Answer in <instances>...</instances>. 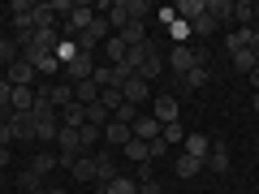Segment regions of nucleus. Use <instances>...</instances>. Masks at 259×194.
Masks as SVG:
<instances>
[{"instance_id": "obj_14", "label": "nucleus", "mask_w": 259, "mask_h": 194, "mask_svg": "<svg viewBox=\"0 0 259 194\" xmlns=\"http://www.w3.org/2000/svg\"><path fill=\"white\" fill-rule=\"evenodd\" d=\"M151 47H156V39H147V43H134V47H125V61H121V65H130V69L139 74V69H143V61L151 56Z\"/></svg>"}, {"instance_id": "obj_45", "label": "nucleus", "mask_w": 259, "mask_h": 194, "mask_svg": "<svg viewBox=\"0 0 259 194\" xmlns=\"http://www.w3.org/2000/svg\"><path fill=\"white\" fill-rule=\"evenodd\" d=\"M9 160H13V151H9V147H0V168H9Z\"/></svg>"}, {"instance_id": "obj_26", "label": "nucleus", "mask_w": 259, "mask_h": 194, "mask_svg": "<svg viewBox=\"0 0 259 194\" xmlns=\"http://www.w3.org/2000/svg\"><path fill=\"white\" fill-rule=\"evenodd\" d=\"M78 138H82V156H91V147H100V142H104V129L87 121V125L78 129Z\"/></svg>"}, {"instance_id": "obj_20", "label": "nucleus", "mask_w": 259, "mask_h": 194, "mask_svg": "<svg viewBox=\"0 0 259 194\" xmlns=\"http://www.w3.org/2000/svg\"><path fill=\"white\" fill-rule=\"evenodd\" d=\"M117 35L125 39V47H134V43H147V39H151V35H147V22H125V26H121Z\"/></svg>"}, {"instance_id": "obj_18", "label": "nucleus", "mask_w": 259, "mask_h": 194, "mask_svg": "<svg viewBox=\"0 0 259 194\" xmlns=\"http://www.w3.org/2000/svg\"><path fill=\"white\" fill-rule=\"evenodd\" d=\"M233 22L242 30H255V0H233Z\"/></svg>"}, {"instance_id": "obj_22", "label": "nucleus", "mask_w": 259, "mask_h": 194, "mask_svg": "<svg viewBox=\"0 0 259 194\" xmlns=\"http://www.w3.org/2000/svg\"><path fill=\"white\" fill-rule=\"evenodd\" d=\"M229 61H233V69H238V74H255L259 69V61H255V52H250V47H242V52H229Z\"/></svg>"}, {"instance_id": "obj_6", "label": "nucleus", "mask_w": 259, "mask_h": 194, "mask_svg": "<svg viewBox=\"0 0 259 194\" xmlns=\"http://www.w3.org/2000/svg\"><path fill=\"white\" fill-rule=\"evenodd\" d=\"M130 138H134V129H130L125 121H117V117H112L108 125H104V147H112V151H121V147H125Z\"/></svg>"}, {"instance_id": "obj_2", "label": "nucleus", "mask_w": 259, "mask_h": 194, "mask_svg": "<svg viewBox=\"0 0 259 194\" xmlns=\"http://www.w3.org/2000/svg\"><path fill=\"white\" fill-rule=\"evenodd\" d=\"M95 156V185H108L112 177H121V151L104 147V151H91Z\"/></svg>"}, {"instance_id": "obj_39", "label": "nucleus", "mask_w": 259, "mask_h": 194, "mask_svg": "<svg viewBox=\"0 0 259 194\" xmlns=\"http://www.w3.org/2000/svg\"><path fill=\"white\" fill-rule=\"evenodd\" d=\"M87 121H91V125H100V129H104V125H108V121H112V112L104 108V104H91V108H87Z\"/></svg>"}, {"instance_id": "obj_29", "label": "nucleus", "mask_w": 259, "mask_h": 194, "mask_svg": "<svg viewBox=\"0 0 259 194\" xmlns=\"http://www.w3.org/2000/svg\"><path fill=\"white\" fill-rule=\"evenodd\" d=\"M69 173H74V181H95V156H78V164Z\"/></svg>"}, {"instance_id": "obj_7", "label": "nucleus", "mask_w": 259, "mask_h": 194, "mask_svg": "<svg viewBox=\"0 0 259 194\" xmlns=\"http://www.w3.org/2000/svg\"><path fill=\"white\" fill-rule=\"evenodd\" d=\"M91 74H95V56H87V52H78L74 61L65 65V78H69V82H87Z\"/></svg>"}, {"instance_id": "obj_28", "label": "nucleus", "mask_w": 259, "mask_h": 194, "mask_svg": "<svg viewBox=\"0 0 259 194\" xmlns=\"http://www.w3.org/2000/svg\"><path fill=\"white\" fill-rule=\"evenodd\" d=\"M199 168H203V160H194V156H177V177H182V181H190V177H199Z\"/></svg>"}, {"instance_id": "obj_21", "label": "nucleus", "mask_w": 259, "mask_h": 194, "mask_svg": "<svg viewBox=\"0 0 259 194\" xmlns=\"http://www.w3.org/2000/svg\"><path fill=\"white\" fill-rule=\"evenodd\" d=\"M134 138H143V142H151V138H160V121L156 117H134Z\"/></svg>"}, {"instance_id": "obj_10", "label": "nucleus", "mask_w": 259, "mask_h": 194, "mask_svg": "<svg viewBox=\"0 0 259 194\" xmlns=\"http://www.w3.org/2000/svg\"><path fill=\"white\" fill-rule=\"evenodd\" d=\"M95 18H100V13H95L91 5H74V13H69V18H65V22H69V30H74V35H82V30L91 26Z\"/></svg>"}, {"instance_id": "obj_17", "label": "nucleus", "mask_w": 259, "mask_h": 194, "mask_svg": "<svg viewBox=\"0 0 259 194\" xmlns=\"http://www.w3.org/2000/svg\"><path fill=\"white\" fill-rule=\"evenodd\" d=\"M173 9H177V18H182V22H199L207 13V0H177Z\"/></svg>"}, {"instance_id": "obj_33", "label": "nucleus", "mask_w": 259, "mask_h": 194, "mask_svg": "<svg viewBox=\"0 0 259 194\" xmlns=\"http://www.w3.org/2000/svg\"><path fill=\"white\" fill-rule=\"evenodd\" d=\"M225 47H229V52H242V47H250V30H233L229 26V35H225Z\"/></svg>"}, {"instance_id": "obj_49", "label": "nucleus", "mask_w": 259, "mask_h": 194, "mask_svg": "<svg viewBox=\"0 0 259 194\" xmlns=\"http://www.w3.org/2000/svg\"><path fill=\"white\" fill-rule=\"evenodd\" d=\"M91 194H108V190H104V185H95V190H91Z\"/></svg>"}, {"instance_id": "obj_43", "label": "nucleus", "mask_w": 259, "mask_h": 194, "mask_svg": "<svg viewBox=\"0 0 259 194\" xmlns=\"http://www.w3.org/2000/svg\"><path fill=\"white\" fill-rule=\"evenodd\" d=\"M9 100H13V86L0 78V108H9Z\"/></svg>"}, {"instance_id": "obj_19", "label": "nucleus", "mask_w": 259, "mask_h": 194, "mask_svg": "<svg viewBox=\"0 0 259 194\" xmlns=\"http://www.w3.org/2000/svg\"><path fill=\"white\" fill-rule=\"evenodd\" d=\"M207 151H212V138H207V134H186V156H194V160L207 164Z\"/></svg>"}, {"instance_id": "obj_53", "label": "nucleus", "mask_w": 259, "mask_h": 194, "mask_svg": "<svg viewBox=\"0 0 259 194\" xmlns=\"http://www.w3.org/2000/svg\"><path fill=\"white\" fill-rule=\"evenodd\" d=\"M0 78H5V65H0Z\"/></svg>"}, {"instance_id": "obj_27", "label": "nucleus", "mask_w": 259, "mask_h": 194, "mask_svg": "<svg viewBox=\"0 0 259 194\" xmlns=\"http://www.w3.org/2000/svg\"><path fill=\"white\" fill-rule=\"evenodd\" d=\"M121 156H125L130 164H143V160H151V151H147V142H143V138H130L125 147H121Z\"/></svg>"}, {"instance_id": "obj_9", "label": "nucleus", "mask_w": 259, "mask_h": 194, "mask_svg": "<svg viewBox=\"0 0 259 194\" xmlns=\"http://www.w3.org/2000/svg\"><path fill=\"white\" fill-rule=\"evenodd\" d=\"M177 112H182V100H177V95H156V121H160V129L173 125Z\"/></svg>"}, {"instance_id": "obj_30", "label": "nucleus", "mask_w": 259, "mask_h": 194, "mask_svg": "<svg viewBox=\"0 0 259 194\" xmlns=\"http://www.w3.org/2000/svg\"><path fill=\"white\" fill-rule=\"evenodd\" d=\"M18 185H22L26 194H44V190H48V185H44V177H39V173H30V168H22V173H18Z\"/></svg>"}, {"instance_id": "obj_8", "label": "nucleus", "mask_w": 259, "mask_h": 194, "mask_svg": "<svg viewBox=\"0 0 259 194\" xmlns=\"http://www.w3.org/2000/svg\"><path fill=\"white\" fill-rule=\"evenodd\" d=\"M160 74H164V43H156V47H151V56H147V61H143V69H139V78H143V82H156V78Z\"/></svg>"}, {"instance_id": "obj_48", "label": "nucleus", "mask_w": 259, "mask_h": 194, "mask_svg": "<svg viewBox=\"0 0 259 194\" xmlns=\"http://www.w3.org/2000/svg\"><path fill=\"white\" fill-rule=\"evenodd\" d=\"M250 86H255V91H259V69H255V74H250Z\"/></svg>"}, {"instance_id": "obj_12", "label": "nucleus", "mask_w": 259, "mask_h": 194, "mask_svg": "<svg viewBox=\"0 0 259 194\" xmlns=\"http://www.w3.org/2000/svg\"><path fill=\"white\" fill-rule=\"evenodd\" d=\"M173 82H177V95H182V91H203V86H207V69H203V65H194L186 78H173Z\"/></svg>"}, {"instance_id": "obj_46", "label": "nucleus", "mask_w": 259, "mask_h": 194, "mask_svg": "<svg viewBox=\"0 0 259 194\" xmlns=\"http://www.w3.org/2000/svg\"><path fill=\"white\" fill-rule=\"evenodd\" d=\"M250 52H255V61H259V30H250Z\"/></svg>"}, {"instance_id": "obj_41", "label": "nucleus", "mask_w": 259, "mask_h": 194, "mask_svg": "<svg viewBox=\"0 0 259 194\" xmlns=\"http://www.w3.org/2000/svg\"><path fill=\"white\" fill-rule=\"evenodd\" d=\"M156 18H160V26H173V22H177V9H173V5H168V9H156Z\"/></svg>"}, {"instance_id": "obj_23", "label": "nucleus", "mask_w": 259, "mask_h": 194, "mask_svg": "<svg viewBox=\"0 0 259 194\" xmlns=\"http://www.w3.org/2000/svg\"><path fill=\"white\" fill-rule=\"evenodd\" d=\"M9 108H13V112H30V108H35V86H13Z\"/></svg>"}, {"instance_id": "obj_42", "label": "nucleus", "mask_w": 259, "mask_h": 194, "mask_svg": "<svg viewBox=\"0 0 259 194\" xmlns=\"http://www.w3.org/2000/svg\"><path fill=\"white\" fill-rule=\"evenodd\" d=\"M147 151H151V160H160V156L168 151V142H164V138H151V142H147Z\"/></svg>"}, {"instance_id": "obj_11", "label": "nucleus", "mask_w": 259, "mask_h": 194, "mask_svg": "<svg viewBox=\"0 0 259 194\" xmlns=\"http://www.w3.org/2000/svg\"><path fill=\"white\" fill-rule=\"evenodd\" d=\"M203 168H212V173H229V147H225L221 138H212V151H207V164Z\"/></svg>"}, {"instance_id": "obj_5", "label": "nucleus", "mask_w": 259, "mask_h": 194, "mask_svg": "<svg viewBox=\"0 0 259 194\" xmlns=\"http://www.w3.org/2000/svg\"><path fill=\"white\" fill-rule=\"evenodd\" d=\"M9 134H13V142H35V117L30 112H13L9 117Z\"/></svg>"}, {"instance_id": "obj_47", "label": "nucleus", "mask_w": 259, "mask_h": 194, "mask_svg": "<svg viewBox=\"0 0 259 194\" xmlns=\"http://www.w3.org/2000/svg\"><path fill=\"white\" fill-rule=\"evenodd\" d=\"M44 194H65V190H61V185H48V190H44Z\"/></svg>"}, {"instance_id": "obj_44", "label": "nucleus", "mask_w": 259, "mask_h": 194, "mask_svg": "<svg viewBox=\"0 0 259 194\" xmlns=\"http://www.w3.org/2000/svg\"><path fill=\"white\" fill-rule=\"evenodd\" d=\"M139 194H164V185H160V181H147V185H139Z\"/></svg>"}, {"instance_id": "obj_3", "label": "nucleus", "mask_w": 259, "mask_h": 194, "mask_svg": "<svg viewBox=\"0 0 259 194\" xmlns=\"http://www.w3.org/2000/svg\"><path fill=\"white\" fill-rule=\"evenodd\" d=\"M194 65H199V61H194V47H190V43L168 47V69H173V78H186ZM203 69H207V65H203Z\"/></svg>"}, {"instance_id": "obj_24", "label": "nucleus", "mask_w": 259, "mask_h": 194, "mask_svg": "<svg viewBox=\"0 0 259 194\" xmlns=\"http://www.w3.org/2000/svg\"><path fill=\"white\" fill-rule=\"evenodd\" d=\"M74 100L82 104V108H91V104H100V86L87 78V82H74Z\"/></svg>"}, {"instance_id": "obj_32", "label": "nucleus", "mask_w": 259, "mask_h": 194, "mask_svg": "<svg viewBox=\"0 0 259 194\" xmlns=\"http://www.w3.org/2000/svg\"><path fill=\"white\" fill-rule=\"evenodd\" d=\"M104 56H108V65H121V61H125V39L112 35L108 43H104Z\"/></svg>"}, {"instance_id": "obj_40", "label": "nucleus", "mask_w": 259, "mask_h": 194, "mask_svg": "<svg viewBox=\"0 0 259 194\" xmlns=\"http://www.w3.org/2000/svg\"><path fill=\"white\" fill-rule=\"evenodd\" d=\"M91 82L100 86V91H104V86H112V65H95V74H91Z\"/></svg>"}, {"instance_id": "obj_31", "label": "nucleus", "mask_w": 259, "mask_h": 194, "mask_svg": "<svg viewBox=\"0 0 259 194\" xmlns=\"http://www.w3.org/2000/svg\"><path fill=\"white\" fill-rule=\"evenodd\" d=\"M104 190H108V194H139V181H134V177H125V173H121V177H112V181L104 185Z\"/></svg>"}, {"instance_id": "obj_51", "label": "nucleus", "mask_w": 259, "mask_h": 194, "mask_svg": "<svg viewBox=\"0 0 259 194\" xmlns=\"http://www.w3.org/2000/svg\"><path fill=\"white\" fill-rule=\"evenodd\" d=\"M255 112H259V91H255Z\"/></svg>"}, {"instance_id": "obj_52", "label": "nucleus", "mask_w": 259, "mask_h": 194, "mask_svg": "<svg viewBox=\"0 0 259 194\" xmlns=\"http://www.w3.org/2000/svg\"><path fill=\"white\" fill-rule=\"evenodd\" d=\"M255 22H259V5H255ZM255 30H259V26H255Z\"/></svg>"}, {"instance_id": "obj_34", "label": "nucleus", "mask_w": 259, "mask_h": 194, "mask_svg": "<svg viewBox=\"0 0 259 194\" xmlns=\"http://www.w3.org/2000/svg\"><path fill=\"white\" fill-rule=\"evenodd\" d=\"M18 56H22V47H18V39H5V35H0V65H5V69H9V65L18 61Z\"/></svg>"}, {"instance_id": "obj_1", "label": "nucleus", "mask_w": 259, "mask_h": 194, "mask_svg": "<svg viewBox=\"0 0 259 194\" xmlns=\"http://www.w3.org/2000/svg\"><path fill=\"white\" fill-rule=\"evenodd\" d=\"M30 117H35V142H56V134H61V112H56L52 104L35 100Z\"/></svg>"}, {"instance_id": "obj_16", "label": "nucleus", "mask_w": 259, "mask_h": 194, "mask_svg": "<svg viewBox=\"0 0 259 194\" xmlns=\"http://www.w3.org/2000/svg\"><path fill=\"white\" fill-rule=\"evenodd\" d=\"M61 125H65V129H82V125H87V108H82L78 100L65 104V108H61Z\"/></svg>"}, {"instance_id": "obj_25", "label": "nucleus", "mask_w": 259, "mask_h": 194, "mask_svg": "<svg viewBox=\"0 0 259 194\" xmlns=\"http://www.w3.org/2000/svg\"><path fill=\"white\" fill-rule=\"evenodd\" d=\"M26 168H30V173H39V177H48V173L56 168V151H35Z\"/></svg>"}, {"instance_id": "obj_13", "label": "nucleus", "mask_w": 259, "mask_h": 194, "mask_svg": "<svg viewBox=\"0 0 259 194\" xmlns=\"http://www.w3.org/2000/svg\"><path fill=\"white\" fill-rule=\"evenodd\" d=\"M207 18L216 26H233V0H207Z\"/></svg>"}, {"instance_id": "obj_50", "label": "nucleus", "mask_w": 259, "mask_h": 194, "mask_svg": "<svg viewBox=\"0 0 259 194\" xmlns=\"http://www.w3.org/2000/svg\"><path fill=\"white\" fill-rule=\"evenodd\" d=\"M0 190H5V168H0Z\"/></svg>"}, {"instance_id": "obj_4", "label": "nucleus", "mask_w": 259, "mask_h": 194, "mask_svg": "<svg viewBox=\"0 0 259 194\" xmlns=\"http://www.w3.org/2000/svg\"><path fill=\"white\" fill-rule=\"evenodd\" d=\"M35 78H39V69L26 61V56H18V61L5 69V82H9V86H35Z\"/></svg>"}, {"instance_id": "obj_35", "label": "nucleus", "mask_w": 259, "mask_h": 194, "mask_svg": "<svg viewBox=\"0 0 259 194\" xmlns=\"http://www.w3.org/2000/svg\"><path fill=\"white\" fill-rule=\"evenodd\" d=\"M160 138H164L168 147H186V129H182V121H173V125H164V129H160Z\"/></svg>"}, {"instance_id": "obj_37", "label": "nucleus", "mask_w": 259, "mask_h": 194, "mask_svg": "<svg viewBox=\"0 0 259 194\" xmlns=\"http://www.w3.org/2000/svg\"><path fill=\"white\" fill-rule=\"evenodd\" d=\"M125 13H130V22H147L151 5H147V0H125Z\"/></svg>"}, {"instance_id": "obj_15", "label": "nucleus", "mask_w": 259, "mask_h": 194, "mask_svg": "<svg viewBox=\"0 0 259 194\" xmlns=\"http://www.w3.org/2000/svg\"><path fill=\"white\" fill-rule=\"evenodd\" d=\"M121 95H125V104H134V108H139V104H143V100H147V95H151V86L143 82L139 74H134V78H130L125 86H121Z\"/></svg>"}, {"instance_id": "obj_36", "label": "nucleus", "mask_w": 259, "mask_h": 194, "mask_svg": "<svg viewBox=\"0 0 259 194\" xmlns=\"http://www.w3.org/2000/svg\"><path fill=\"white\" fill-rule=\"evenodd\" d=\"M100 104H104L108 112H117L121 104H125V95H121V86H104V91H100Z\"/></svg>"}, {"instance_id": "obj_38", "label": "nucleus", "mask_w": 259, "mask_h": 194, "mask_svg": "<svg viewBox=\"0 0 259 194\" xmlns=\"http://www.w3.org/2000/svg\"><path fill=\"white\" fill-rule=\"evenodd\" d=\"M134 181H139V185L156 181V160H143V164H134Z\"/></svg>"}]
</instances>
